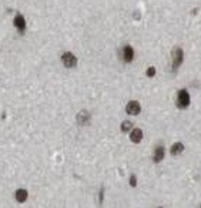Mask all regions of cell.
<instances>
[{
  "mask_svg": "<svg viewBox=\"0 0 201 208\" xmlns=\"http://www.w3.org/2000/svg\"><path fill=\"white\" fill-rule=\"evenodd\" d=\"M62 61L67 68H73L77 64V59H76V56L73 53H64L62 56Z\"/></svg>",
  "mask_w": 201,
  "mask_h": 208,
  "instance_id": "277c9868",
  "label": "cell"
},
{
  "mask_svg": "<svg viewBox=\"0 0 201 208\" xmlns=\"http://www.w3.org/2000/svg\"><path fill=\"white\" fill-rule=\"evenodd\" d=\"M131 128H133V123H130V121H123V124H121V131H123V133L130 131Z\"/></svg>",
  "mask_w": 201,
  "mask_h": 208,
  "instance_id": "7c38bea8",
  "label": "cell"
},
{
  "mask_svg": "<svg viewBox=\"0 0 201 208\" xmlns=\"http://www.w3.org/2000/svg\"><path fill=\"white\" fill-rule=\"evenodd\" d=\"M130 185H131V187H136V185H137V178H136V175H131V177H130Z\"/></svg>",
  "mask_w": 201,
  "mask_h": 208,
  "instance_id": "5bb4252c",
  "label": "cell"
},
{
  "mask_svg": "<svg viewBox=\"0 0 201 208\" xmlns=\"http://www.w3.org/2000/svg\"><path fill=\"white\" fill-rule=\"evenodd\" d=\"M16 200L19 202H24L27 200V191L26 189H17V193H16Z\"/></svg>",
  "mask_w": 201,
  "mask_h": 208,
  "instance_id": "8fae6325",
  "label": "cell"
},
{
  "mask_svg": "<svg viewBox=\"0 0 201 208\" xmlns=\"http://www.w3.org/2000/svg\"><path fill=\"white\" fill-rule=\"evenodd\" d=\"M147 77H154L155 76V67H149L147 68V72H145Z\"/></svg>",
  "mask_w": 201,
  "mask_h": 208,
  "instance_id": "4fadbf2b",
  "label": "cell"
},
{
  "mask_svg": "<svg viewBox=\"0 0 201 208\" xmlns=\"http://www.w3.org/2000/svg\"><path fill=\"white\" fill-rule=\"evenodd\" d=\"M123 59L126 63H131L134 59V50L131 46H126L123 49Z\"/></svg>",
  "mask_w": 201,
  "mask_h": 208,
  "instance_id": "5b68a950",
  "label": "cell"
},
{
  "mask_svg": "<svg viewBox=\"0 0 201 208\" xmlns=\"http://www.w3.org/2000/svg\"><path fill=\"white\" fill-rule=\"evenodd\" d=\"M126 111L127 114L130 115H139L141 113V106H140V103L133 100V101H128V104L126 106Z\"/></svg>",
  "mask_w": 201,
  "mask_h": 208,
  "instance_id": "3957f363",
  "label": "cell"
},
{
  "mask_svg": "<svg viewBox=\"0 0 201 208\" xmlns=\"http://www.w3.org/2000/svg\"><path fill=\"white\" fill-rule=\"evenodd\" d=\"M76 120H77V123L80 125H86L87 123L90 121V114L89 111H86V110H83V111H80L77 114V117H76Z\"/></svg>",
  "mask_w": 201,
  "mask_h": 208,
  "instance_id": "ba28073f",
  "label": "cell"
},
{
  "mask_svg": "<svg viewBox=\"0 0 201 208\" xmlns=\"http://www.w3.org/2000/svg\"><path fill=\"white\" fill-rule=\"evenodd\" d=\"M164 155H166V150H164V147L163 146H158V147H155V150H154L153 160H154V163H160V161H163Z\"/></svg>",
  "mask_w": 201,
  "mask_h": 208,
  "instance_id": "8992f818",
  "label": "cell"
},
{
  "mask_svg": "<svg viewBox=\"0 0 201 208\" xmlns=\"http://www.w3.org/2000/svg\"><path fill=\"white\" fill-rule=\"evenodd\" d=\"M171 57H173V72H177V68L181 66L182 59H184V53H182L181 47H174L173 51H171Z\"/></svg>",
  "mask_w": 201,
  "mask_h": 208,
  "instance_id": "7a4b0ae2",
  "label": "cell"
},
{
  "mask_svg": "<svg viewBox=\"0 0 201 208\" xmlns=\"http://www.w3.org/2000/svg\"><path fill=\"white\" fill-rule=\"evenodd\" d=\"M176 106L178 109H187L190 106V94L186 88H181V90L177 93V101Z\"/></svg>",
  "mask_w": 201,
  "mask_h": 208,
  "instance_id": "6da1fadb",
  "label": "cell"
},
{
  "mask_svg": "<svg viewBox=\"0 0 201 208\" xmlns=\"http://www.w3.org/2000/svg\"><path fill=\"white\" fill-rule=\"evenodd\" d=\"M14 26L17 29H19L20 31H23L24 30V27H26V22H24V17H23L22 14H17L14 17Z\"/></svg>",
  "mask_w": 201,
  "mask_h": 208,
  "instance_id": "9c48e42d",
  "label": "cell"
},
{
  "mask_svg": "<svg viewBox=\"0 0 201 208\" xmlns=\"http://www.w3.org/2000/svg\"><path fill=\"white\" fill-rule=\"evenodd\" d=\"M182 151H184V146H182V143H174L173 146H171V150H170L171 155H178V154H181Z\"/></svg>",
  "mask_w": 201,
  "mask_h": 208,
  "instance_id": "30bf717a",
  "label": "cell"
},
{
  "mask_svg": "<svg viewBox=\"0 0 201 208\" xmlns=\"http://www.w3.org/2000/svg\"><path fill=\"white\" fill-rule=\"evenodd\" d=\"M130 140H131V143L139 144L140 141L143 140V131L140 130V128H134V130H131V133H130Z\"/></svg>",
  "mask_w": 201,
  "mask_h": 208,
  "instance_id": "52a82bcc",
  "label": "cell"
}]
</instances>
